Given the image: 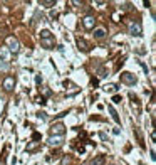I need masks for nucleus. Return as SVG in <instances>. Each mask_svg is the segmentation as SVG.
<instances>
[{
    "label": "nucleus",
    "mask_w": 156,
    "mask_h": 165,
    "mask_svg": "<svg viewBox=\"0 0 156 165\" xmlns=\"http://www.w3.org/2000/svg\"><path fill=\"white\" fill-rule=\"evenodd\" d=\"M64 131H66V127L62 123H55L51 128V135H64Z\"/></svg>",
    "instance_id": "obj_5"
},
{
    "label": "nucleus",
    "mask_w": 156,
    "mask_h": 165,
    "mask_svg": "<svg viewBox=\"0 0 156 165\" xmlns=\"http://www.w3.org/2000/svg\"><path fill=\"white\" fill-rule=\"evenodd\" d=\"M62 142H64V135H51V138H49L51 147H61Z\"/></svg>",
    "instance_id": "obj_3"
},
{
    "label": "nucleus",
    "mask_w": 156,
    "mask_h": 165,
    "mask_svg": "<svg viewBox=\"0 0 156 165\" xmlns=\"http://www.w3.org/2000/svg\"><path fill=\"white\" fill-rule=\"evenodd\" d=\"M94 24H96V20H94V17L93 15H86L84 17V20H82V26L89 30V29H94Z\"/></svg>",
    "instance_id": "obj_6"
},
{
    "label": "nucleus",
    "mask_w": 156,
    "mask_h": 165,
    "mask_svg": "<svg viewBox=\"0 0 156 165\" xmlns=\"http://www.w3.org/2000/svg\"><path fill=\"white\" fill-rule=\"evenodd\" d=\"M9 59H10V52L7 51L5 47H0V61H5L7 62Z\"/></svg>",
    "instance_id": "obj_10"
},
{
    "label": "nucleus",
    "mask_w": 156,
    "mask_h": 165,
    "mask_svg": "<svg viewBox=\"0 0 156 165\" xmlns=\"http://www.w3.org/2000/svg\"><path fill=\"white\" fill-rule=\"evenodd\" d=\"M121 81L124 82V84H134L136 82V76L131 73H123L121 74Z\"/></svg>",
    "instance_id": "obj_4"
},
{
    "label": "nucleus",
    "mask_w": 156,
    "mask_h": 165,
    "mask_svg": "<svg viewBox=\"0 0 156 165\" xmlns=\"http://www.w3.org/2000/svg\"><path fill=\"white\" fill-rule=\"evenodd\" d=\"M104 35H106L104 29H96V30H94V37H96V39H102Z\"/></svg>",
    "instance_id": "obj_13"
},
{
    "label": "nucleus",
    "mask_w": 156,
    "mask_h": 165,
    "mask_svg": "<svg viewBox=\"0 0 156 165\" xmlns=\"http://www.w3.org/2000/svg\"><path fill=\"white\" fill-rule=\"evenodd\" d=\"M108 76V71L104 69V67H102V69H99V78H106Z\"/></svg>",
    "instance_id": "obj_20"
},
{
    "label": "nucleus",
    "mask_w": 156,
    "mask_h": 165,
    "mask_svg": "<svg viewBox=\"0 0 156 165\" xmlns=\"http://www.w3.org/2000/svg\"><path fill=\"white\" fill-rule=\"evenodd\" d=\"M139 64H141V67H143V69H144V73L148 74V66H146V64H144V62H139Z\"/></svg>",
    "instance_id": "obj_23"
},
{
    "label": "nucleus",
    "mask_w": 156,
    "mask_h": 165,
    "mask_svg": "<svg viewBox=\"0 0 156 165\" xmlns=\"http://www.w3.org/2000/svg\"><path fill=\"white\" fill-rule=\"evenodd\" d=\"M77 46H79V49H82V51H87V46L82 39H77Z\"/></svg>",
    "instance_id": "obj_16"
},
{
    "label": "nucleus",
    "mask_w": 156,
    "mask_h": 165,
    "mask_svg": "<svg viewBox=\"0 0 156 165\" xmlns=\"http://www.w3.org/2000/svg\"><path fill=\"white\" fill-rule=\"evenodd\" d=\"M39 145H40V143H39V142H30L29 143V145H27V152H35V150H37L39 148Z\"/></svg>",
    "instance_id": "obj_11"
},
{
    "label": "nucleus",
    "mask_w": 156,
    "mask_h": 165,
    "mask_svg": "<svg viewBox=\"0 0 156 165\" xmlns=\"http://www.w3.org/2000/svg\"><path fill=\"white\" fill-rule=\"evenodd\" d=\"M91 165H104V157H97V159H94Z\"/></svg>",
    "instance_id": "obj_15"
},
{
    "label": "nucleus",
    "mask_w": 156,
    "mask_h": 165,
    "mask_svg": "<svg viewBox=\"0 0 156 165\" xmlns=\"http://www.w3.org/2000/svg\"><path fill=\"white\" fill-rule=\"evenodd\" d=\"M134 133H136V137H138V142H139V145H141V147H144V142H143V137H141L139 128H134Z\"/></svg>",
    "instance_id": "obj_14"
},
{
    "label": "nucleus",
    "mask_w": 156,
    "mask_h": 165,
    "mask_svg": "<svg viewBox=\"0 0 156 165\" xmlns=\"http://www.w3.org/2000/svg\"><path fill=\"white\" fill-rule=\"evenodd\" d=\"M40 5H44V7H52V5H55V2H54V0H42Z\"/></svg>",
    "instance_id": "obj_17"
},
{
    "label": "nucleus",
    "mask_w": 156,
    "mask_h": 165,
    "mask_svg": "<svg viewBox=\"0 0 156 165\" xmlns=\"http://www.w3.org/2000/svg\"><path fill=\"white\" fill-rule=\"evenodd\" d=\"M112 103H121V96H119V95H116L114 98H112Z\"/></svg>",
    "instance_id": "obj_22"
},
{
    "label": "nucleus",
    "mask_w": 156,
    "mask_h": 165,
    "mask_svg": "<svg viewBox=\"0 0 156 165\" xmlns=\"http://www.w3.org/2000/svg\"><path fill=\"white\" fill-rule=\"evenodd\" d=\"M40 44L44 46L45 49H51V47H54L55 41H54V37H47V39H40Z\"/></svg>",
    "instance_id": "obj_8"
},
{
    "label": "nucleus",
    "mask_w": 156,
    "mask_h": 165,
    "mask_svg": "<svg viewBox=\"0 0 156 165\" xmlns=\"http://www.w3.org/2000/svg\"><path fill=\"white\" fill-rule=\"evenodd\" d=\"M47 37H52V35H51V30H42V32H40V39H47Z\"/></svg>",
    "instance_id": "obj_19"
},
{
    "label": "nucleus",
    "mask_w": 156,
    "mask_h": 165,
    "mask_svg": "<svg viewBox=\"0 0 156 165\" xmlns=\"http://www.w3.org/2000/svg\"><path fill=\"white\" fill-rule=\"evenodd\" d=\"M129 34L131 35H141L143 34V27L139 22H131L129 24Z\"/></svg>",
    "instance_id": "obj_2"
},
{
    "label": "nucleus",
    "mask_w": 156,
    "mask_h": 165,
    "mask_svg": "<svg viewBox=\"0 0 156 165\" xmlns=\"http://www.w3.org/2000/svg\"><path fill=\"white\" fill-rule=\"evenodd\" d=\"M13 84H15V79H13L12 76H7L5 79H3V88H5V91H10V89L13 88Z\"/></svg>",
    "instance_id": "obj_7"
},
{
    "label": "nucleus",
    "mask_w": 156,
    "mask_h": 165,
    "mask_svg": "<svg viewBox=\"0 0 156 165\" xmlns=\"http://www.w3.org/2000/svg\"><path fill=\"white\" fill-rule=\"evenodd\" d=\"M37 140H40V133H34V142H37Z\"/></svg>",
    "instance_id": "obj_24"
},
{
    "label": "nucleus",
    "mask_w": 156,
    "mask_h": 165,
    "mask_svg": "<svg viewBox=\"0 0 156 165\" xmlns=\"http://www.w3.org/2000/svg\"><path fill=\"white\" fill-rule=\"evenodd\" d=\"M0 71H9V62H5V61H0Z\"/></svg>",
    "instance_id": "obj_18"
},
{
    "label": "nucleus",
    "mask_w": 156,
    "mask_h": 165,
    "mask_svg": "<svg viewBox=\"0 0 156 165\" xmlns=\"http://www.w3.org/2000/svg\"><path fill=\"white\" fill-rule=\"evenodd\" d=\"M5 42H7V49H9L10 52H13V54H17V52H19L20 44H19V41H17V39L13 37V35H9Z\"/></svg>",
    "instance_id": "obj_1"
},
{
    "label": "nucleus",
    "mask_w": 156,
    "mask_h": 165,
    "mask_svg": "<svg viewBox=\"0 0 156 165\" xmlns=\"http://www.w3.org/2000/svg\"><path fill=\"white\" fill-rule=\"evenodd\" d=\"M70 163V159H69V157H64V159H62V165H69Z\"/></svg>",
    "instance_id": "obj_21"
},
{
    "label": "nucleus",
    "mask_w": 156,
    "mask_h": 165,
    "mask_svg": "<svg viewBox=\"0 0 156 165\" xmlns=\"http://www.w3.org/2000/svg\"><path fill=\"white\" fill-rule=\"evenodd\" d=\"M121 9H123V10H127V9H129V3H123Z\"/></svg>",
    "instance_id": "obj_25"
},
{
    "label": "nucleus",
    "mask_w": 156,
    "mask_h": 165,
    "mask_svg": "<svg viewBox=\"0 0 156 165\" xmlns=\"http://www.w3.org/2000/svg\"><path fill=\"white\" fill-rule=\"evenodd\" d=\"M51 17L52 19H57V12H51Z\"/></svg>",
    "instance_id": "obj_26"
},
{
    "label": "nucleus",
    "mask_w": 156,
    "mask_h": 165,
    "mask_svg": "<svg viewBox=\"0 0 156 165\" xmlns=\"http://www.w3.org/2000/svg\"><path fill=\"white\" fill-rule=\"evenodd\" d=\"M104 91L106 93H116V91H118V86H116V84H106Z\"/></svg>",
    "instance_id": "obj_12"
},
{
    "label": "nucleus",
    "mask_w": 156,
    "mask_h": 165,
    "mask_svg": "<svg viewBox=\"0 0 156 165\" xmlns=\"http://www.w3.org/2000/svg\"><path fill=\"white\" fill-rule=\"evenodd\" d=\"M108 111H109V113H111L112 120H114L116 123H121V120H119V115H118V111L114 110V106H112V105H109V106H108Z\"/></svg>",
    "instance_id": "obj_9"
}]
</instances>
